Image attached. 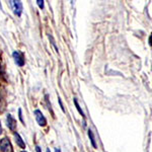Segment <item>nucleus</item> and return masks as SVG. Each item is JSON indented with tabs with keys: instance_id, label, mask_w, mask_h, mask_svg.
I'll return each mask as SVG.
<instances>
[{
	"instance_id": "f257e3e1",
	"label": "nucleus",
	"mask_w": 152,
	"mask_h": 152,
	"mask_svg": "<svg viewBox=\"0 0 152 152\" xmlns=\"http://www.w3.org/2000/svg\"><path fill=\"white\" fill-rule=\"evenodd\" d=\"M9 4L13 11V13L16 16H20L23 13V3L21 0H9Z\"/></svg>"
},
{
	"instance_id": "f03ea898",
	"label": "nucleus",
	"mask_w": 152,
	"mask_h": 152,
	"mask_svg": "<svg viewBox=\"0 0 152 152\" xmlns=\"http://www.w3.org/2000/svg\"><path fill=\"white\" fill-rule=\"evenodd\" d=\"M0 150L2 152H14L9 139L3 138L0 140Z\"/></svg>"
},
{
	"instance_id": "7ed1b4c3",
	"label": "nucleus",
	"mask_w": 152,
	"mask_h": 152,
	"mask_svg": "<svg viewBox=\"0 0 152 152\" xmlns=\"http://www.w3.org/2000/svg\"><path fill=\"white\" fill-rule=\"evenodd\" d=\"M12 57L14 59V62L15 64L19 66V67H23L24 65V55L23 53L19 52V51H14L12 53Z\"/></svg>"
},
{
	"instance_id": "20e7f679",
	"label": "nucleus",
	"mask_w": 152,
	"mask_h": 152,
	"mask_svg": "<svg viewBox=\"0 0 152 152\" xmlns=\"http://www.w3.org/2000/svg\"><path fill=\"white\" fill-rule=\"evenodd\" d=\"M34 114H35V117H36V120H37V122H38V124L40 125L41 127L46 126V124H47V120H46V118L44 117L43 113H42L40 110H36Z\"/></svg>"
},
{
	"instance_id": "39448f33",
	"label": "nucleus",
	"mask_w": 152,
	"mask_h": 152,
	"mask_svg": "<svg viewBox=\"0 0 152 152\" xmlns=\"http://www.w3.org/2000/svg\"><path fill=\"white\" fill-rule=\"evenodd\" d=\"M6 122H7V127H8L11 131H13V132L15 131V129H16V120L14 119L11 115H9V114L7 115Z\"/></svg>"
},
{
	"instance_id": "423d86ee",
	"label": "nucleus",
	"mask_w": 152,
	"mask_h": 152,
	"mask_svg": "<svg viewBox=\"0 0 152 152\" xmlns=\"http://www.w3.org/2000/svg\"><path fill=\"white\" fill-rule=\"evenodd\" d=\"M14 138H15V141L16 143H18V145L20 147V148H26V144H24V141L23 140V138L20 137V135L18 133H15L14 132Z\"/></svg>"
},
{
	"instance_id": "0eeeda50",
	"label": "nucleus",
	"mask_w": 152,
	"mask_h": 152,
	"mask_svg": "<svg viewBox=\"0 0 152 152\" xmlns=\"http://www.w3.org/2000/svg\"><path fill=\"white\" fill-rule=\"evenodd\" d=\"M88 137L90 139V142H91V145L94 146V148H97V144L95 142V138H94V135L92 133L91 130H88Z\"/></svg>"
},
{
	"instance_id": "6e6552de",
	"label": "nucleus",
	"mask_w": 152,
	"mask_h": 152,
	"mask_svg": "<svg viewBox=\"0 0 152 152\" xmlns=\"http://www.w3.org/2000/svg\"><path fill=\"white\" fill-rule=\"evenodd\" d=\"M74 104H75V107H76V110L78 111V113H79L80 115H81V117L83 118V120L85 121V115H84V113H83V111H82V109H81V107L79 105V104H78V102H77V99H74Z\"/></svg>"
},
{
	"instance_id": "1a4fd4ad",
	"label": "nucleus",
	"mask_w": 152,
	"mask_h": 152,
	"mask_svg": "<svg viewBox=\"0 0 152 152\" xmlns=\"http://www.w3.org/2000/svg\"><path fill=\"white\" fill-rule=\"evenodd\" d=\"M37 3H38V6L40 7L41 9H44V0H37Z\"/></svg>"
},
{
	"instance_id": "9d476101",
	"label": "nucleus",
	"mask_w": 152,
	"mask_h": 152,
	"mask_svg": "<svg viewBox=\"0 0 152 152\" xmlns=\"http://www.w3.org/2000/svg\"><path fill=\"white\" fill-rule=\"evenodd\" d=\"M18 116H19V120H20L21 123H24L23 119V115H21V109L18 110Z\"/></svg>"
},
{
	"instance_id": "9b49d317",
	"label": "nucleus",
	"mask_w": 152,
	"mask_h": 152,
	"mask_svg": "<svg viewBox=\"0 0 152 152\" xmlns=\"http://www.w3.org/2000/svg\"><path fill=\"white\" fill-rule=\"evenodd\" d=\"M59 104H60V107H61V110H62L63 112L65 113V109H64V107H63V104H62V102H61V99H59Z\"/></svg>"
},
{
	"instance_id": "f8f14e48",
	"label": "nucleus",
	"mask_w": 152,
	"mask_h": 152,
	"mask_svg": "<svg viewBox=\"0 0 152 152\" xmlns=\"http://www.w3.org/2000/svg\"><path fill=\"white\" fill-rule=\"evenodd\" d=\"M36 151H37V152H42L41 147H40V146H37V147H36Z\"/></svg>"
},
{
	"instance_id": "ddd939ff",
	"label": "nucleus",
	"mask_w": 152,
	"mask_h": 152,
	"mask_svg": "<svg viewBox=\"0 0 152 152\" xmlns=\"http://www.w3.org/2000/svg\"><path fill=\"white\" fill-rule=\"evenodd\" d=\"M149 44H150V46L152 47V35L149 37Z\"/></svg>"
},
{
	"instance_id": "4468645a",
	"label": "nucleus",
	"mask_w": 152,
	"mask_h": 152,
	"mask_svg": "<svg viewBox=\"0 0 152 152\" xmlns=\"http://www.w3.org/2000/svg\"><path fill=\"white\" fill-rule=\"evenodd\" d=\"M55 152H61V150H60L59 148H56V149H55Z\"/></svg>"
},
{
	"instance_id": "2eb2a0df",
	"label": "nucleus",
	"mask_w": 152,
	"mask_h": 152,
	"mask_svg": "<svg viewBox=\"0 0 152 152\" xmlns=\"http://www.w3.org/2000/svg\"><path fill=\"white\" fill-rule=\"evenodd\" d=\"M2 133V128H1V123H0V134Z\"/></svg>"
},
{
	"instance_id": "dca6fc26",
	"label": "nucleus",
	"mask_w": 152,
	"mask_h": 152,
	"mask_svg": "<svg viewBox=\"0 0 152 152\" xmlns=\"http://www.w3.org/2000/svg\"><path fill=\"white\" fill-rule=\"evenodd\" d=\"M47 152H51V151H50V149H49V148L47 149Z\"/></svg>"
},
{
	"instance_id": "f3484780",
	"label": "nucleus",
	"mask_w": 152,
	"mask_h": 152,
	"mask_svg": "<svg viewBox=\"0 0 152 152\" xmlns=\"http://www.w3.org/2000/svg\"><path fill=\"white\" fill-rule=\"evenodd\" d=\"M21 152H26V151H21Z\"/></svg>"
}]
</instances>
